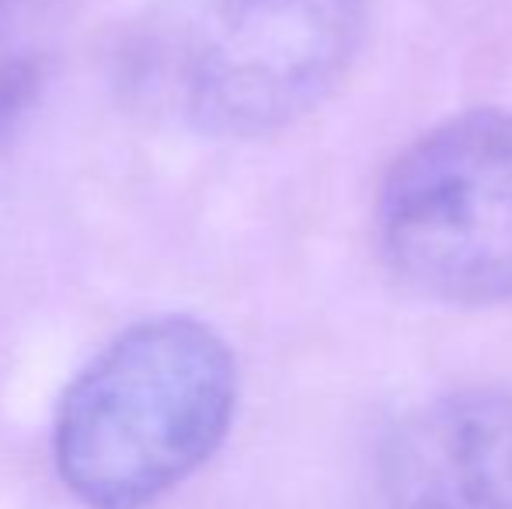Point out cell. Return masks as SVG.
<instances>
[{
    "mask_svg": "<svg viewBox=\"0 0 512 509\" xmlns=\"http://www.w3.org/2000/svg\"><path fill=\"white\" fill-rule=\"evenodd\" d=\"M377 245L418 297L512 300V112H464L401 150L377 196Z\"/></svg>",
    "mask_w": 512,
    "mask_h": 509,
    "instance_id": "7a4b0ae2",
    "label": "cell"
},
{
    "mask_svg": "<svg viewBox=\"0 0 512 509\" xmlns=\"http://www.w3.org/2000/svg\"><path fill=\"white\" fill-rule=\"evenodd\" d=\"M42 88L39 56H11L0 63V143L11 136L28 109L35 105Z\"/></svg>",
    "mask_w": 512,
    "mask_h": 509,
    "instance_id": "5b68a950",
    "label": "cell"
},
{
    "mask_svg": "<svg viewBox=\"0 0 512 509\" xmlns=\"http://www.w3.org/2000/svg\"><path fill=\"white\" fill-rule=\"evenodd\" d=\"M14 7H18V0H0V25H4V21H7V14H11Z\"/></svg>",
    "mask_w": 512,
    "mask_h": 509,
    "instance_id": "8992f818",
    "label": "cell"
},
{
    "mask_svg": "<svg viewBox=\"0 0 512 509\" xmlns=\"http://www.w3.org/2000/svg\"><path fill=\"white\" fill-rule=\"evenodd\" d=\"M363 0H209L185 60V105L216 136H269L349 74Z\"/></svg>",
    "mask_w": 512,
    "mask_h": 509,
    "instance_id": "3957f363",
    "label": "cell"
},
{
    "mask_svg": "<svg viewBox=\"0 0 512 509\" xmlns=\"http://www.w3.org/2000/svg\"><path fill=\"white\" fill-rule=\"evenodd\" d=\"M387 509H512V391L464 387L415 408L380 464Z\"/></svg>",
    "mask_w": 512,
    "mask_h": 509,
    "instance_id": "277c9868",
    "label": "cell"
},
{
    "mask_svg": "<svg viewBox=\"0 0 512 509\" xmlns=\"http://www.w3.org/2000/svg\"><path fill=\"white\" fill-rule=\"evenodd\" d=\"M234 405L237 363L213 328L185 314L140 321L70 381L56 471L91 509H147L220 450Z\"/></svg>",
    "mask_w": 512,
    "mask_h": 509,
    "instance_id": "6da1fadb",
    "label": "cell"
}]
</instances>
